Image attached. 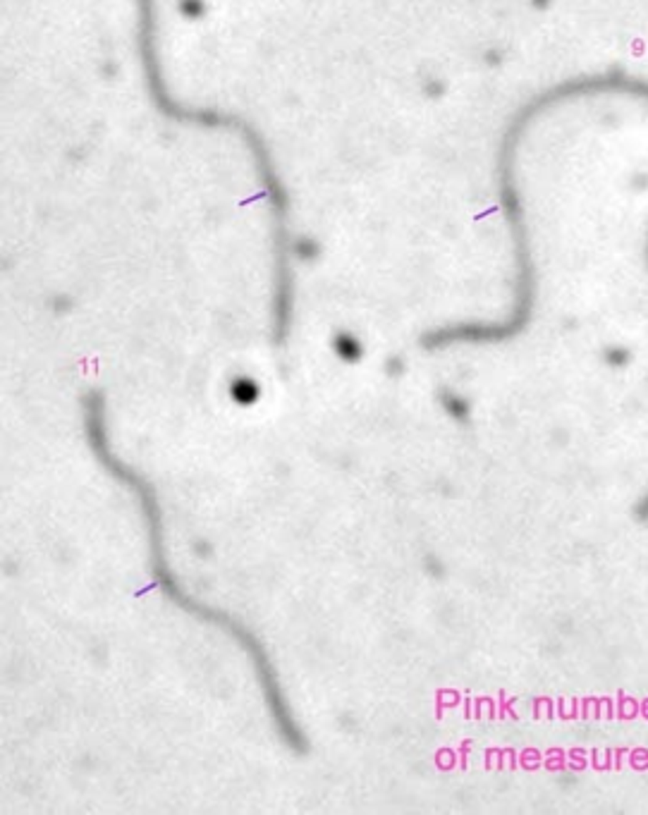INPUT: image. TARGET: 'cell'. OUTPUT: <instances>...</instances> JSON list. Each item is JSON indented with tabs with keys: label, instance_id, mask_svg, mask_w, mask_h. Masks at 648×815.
Instances as JSON below:
<instances>
[{
	"label": "cell",
	"instance_id": "obj_1",
	"mask_svg": "<svg viewBox=\"0 0 648 815\" xmlns=\"http://www.w3.org/2000/svg\"><path fill=\"white\" fill-rule=\"evenodd\" d=\"M81 419H84L86 445L88 450H91V455L96 457V462L106 469L108 476L115 478V481L122 485H127L136 495V500H139L141 519H144V529L148 538V557H151V567H148V570H151L156 586L161 588L163 595H166L173 605L184 609V612L192 614L196 619L206 622V624L218 627L242 648V653L249 657L251 669H254L258 691H261L263 703L265 708H268L275 734L283 739V744L288 746L292 753L306 756V753H309V741H306L304 729L299 727L295 712H292V705L283 689L275 662H273V657L268 655V650H265L261 639H258L242 619H237L230 612H223V609L218 607H208L206 602L184 593V588L177 584V577L168 567L166 531H163V512H161L158 495H156L153 485L148 483V478L141 474L139 469H134L132 464H127L125 460H120V457L115 455L113 442H111V428H108L106 397L101 390H86L84 397H81Z\"/></svg>",
	"mask_w": 648,
	"mask_h": 815
}]
</instances>
